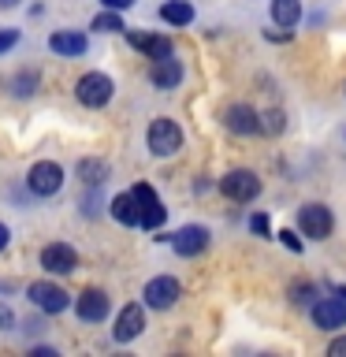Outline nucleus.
I'll use <instances>...</instances> for the list:
<instances>
[{"label": "nucleus", "mask_w": 346, "mask_h": 357, "mask_svg": "<svg viewBox=\"0 0 346 357\" xmlns=\"http://www.w3.org/2000/svg\"><path fill=\"white\" fill-rule=\"evenodd\" d=\"M112 216H116L123 227H138V223H142V212H138V201H134V194L112 197Z\"/></svg>", "instance_id": "obj_19"}, {"label": "nucleus", "mask_w": 346, "mask_h": 357, "mask_svg": "<svg viewBox=\"0 0 346 357\" xmlns=\"http://www.w3.org/2000/svg\"><path fill=\"white\" fill-rule=\"evenodd\" d=\"M78 175H82V183L100 186V183L108 178V164L97 160V156H89V160H78Z\"/></svg>", "instance_id": "obj_21"}, {"label": "nucleus", "mask_w": 346, "mask_h": 357, "mask_svg": "<svg viewBox=\"0 0 346 357\" xmlns=\"http://www.w3.org/2000/svg\"><path fill=\"white\" fill-rule=\"evenodd\" d=\"M145 328V312L142 305H123L119 309V317H116V328H112V339L116 342H130V339H138Z\"/></svg>", "instance_id": "obj_14"}, {"label": "nucleus", "mask_w": 346, "mask_h": 357, "mask_svg": "<svg viewBox=\"0 0 346 357\" xmlns=\"http://www.w3.org/2000/svg\"><path fill=\"white\" fill-rule=\"evenodd\" d=\"M15 324V317H11V309L8 305H0V328H11Z\"/></svg>", "instance_id": "obj_31"}, {"label": "nucleus", "mask_w": 346, "mask_h": 357, "mask_svg": "<svg viewBox=\"0 0 346 357\" xmlns=\"http://www.w3.org/2000/svg\"><path fill=\"white\" fill-rule=\"evenodd\" d=\"M112 78L108 75H100V71H89L78 78V86H75V97H78V105H86V108H105L108 100H112Z\"/></svg>", "instance_id": "obj_2"}, {"label": "nucleus", "mask_w": 346, "mask_h": 357, "mask_svg": "<svg viewBox=\"0 0 346 357\" xmlns=\"http://www.w3.org/2000/svg\"><path fill=\"white\" fill-rule=\"evenodd\" d=\"M279 238H283V245H287V250H294V253H301V238H298L294 231H279Z\"/></svg>", "instance_id": "obj_28"}, {"label": "nucleus", "mask_w": 346, "mask_h": 357, "mask_svg": "<svg viewBox=\"0 0 346 357\" xmlns=\"http://www.w3.org/2000/svg\"><path fill=\"white\" fill-rule=\"evenodd\" d=\"M261 119H264V123H261V130H268V134H279V130L287 127V116H283L279 108H272V112H268V116H261Z\"/></svg>", "instance_id": "obj_25"}, {"label": "nucleus", "mask_w": 346, "mask_h": 357, "mask_svg": "<svg viewBox=\"0 0 346 357\" xmlns=\"http://www.w3.org/2000/svg\"><path fill=\"white\" fill-rule=\"evenodd\" d=\"M108 309H112V301H108V294L105 290H82L78 294V301H75V312H78V320H86V324H100L108 317Z\"/></svg>", "instance_id": "obj_11"}, {"label": "nucleus", "mask_w": 346, "mask_h": 357, "mask_svg": "<svg viewBox=\"0 0 346 357\" xmlns=\"http://www.w3.org/2000/svg\"><path fill=\"white\" fill-rule=\"evenodd\" d=\"M19 4V0H0V8H15Z\"/></svg>", "instance_id": "obj_33"}, {"label": "nucleus", "mask_w": 346, "mask_h": 357, "mask_svg": "<svg viewBox=\"0 0 346 357\" xmlns=\"http://www.w3.org/2000/svg\"><path fill=\"white\" fill-rule=\"evenodd\" d=\"M328 354H331V357H346V335H343V339H335V342L328 346Z\"/></svg>", "instance_id": "obj_29"}, {"label": "nucleus", "mask_w": 346, "mask_h": 357, "mask_svg": "<svg viewBox=\"0 0 346 357\" xmlns=\"http://www.w3.org/2000/svg\"><path fill=\"white\" fill-rule=\"evenodd\" d=\"M179 294H183V287H179V279H172V275H156L142 290V298L149 309H172L179 301Z\"/></svg>", "instance_id": "obj_7"}, {"label": "nucleus", "mask_w": 346, "mask_h": 357, "mask_svg": "<svg viewBox=\"0 0 346 357\" xmlns=\"http://www.w3.org/2000/svg\"><path fill=\"white\" fill-rule=\"evenodd\" d=\"M250 231L261 234V238L268 234V216H264V212H253V216H250Z\"/></svg>", "instance_id": "obj_26"}, {"label": "nucleus", "mask_w": 346, "mask_h": 357, "mask_svg": "<svg viewBox=\"0 0 346 357\" xmlns=\"http://www.w3.org/2000/svg\"><path fill=\"white\" fill-rule=\"evenodd\" d=\"M172 245H175L179 257H197V253H205L209 227H201V223H186V227H179V231L172 234Z\"/></svg>", "instance_id": "obj_10"}, {"label": "nucleus", "mask_w": 346, "mask_h": 357, "mask_svg": "<svg viewBox=\"0 0 346 357\" xmlns=\"http://www.w3.org/2000/svg\"><path fill=\"white\" fill-rule=\"evenodd\" d=\"M160 19L167 26H190V22H194V4H190V0H164Z\"/></svg>", "instance_id": "obj_18"}, {"label": "nucleus", "mask_w": 346, "mask_h": 357, "mask_svg": "<svg viewBox=\"0 0 346 357\" xmlns=\"http://www.w3.org/2000/svg\"><path fill=\"white\" fill-rule=\"evenodd\" d=\"M313 298H317V287H309V283H294V287H290V301H294V305H309Z\"/></svg>", "instance_id": "obj_24"}, {"label": "nucleus", "mask_w": 346, "mask_h": 357, "mask_svg": "<svg viewBox=\"0 0 346 357\" xmlns=\"http://www.w3.org/2000/svg\"><path fill=\"white\" fill-rule=\"evenodd\" d=\"M220 194L227 201L246 205V201H253L257 194H261V178H257L253 172H246V167H239V172H227L220 178Z\"/></svg>", "instance_id": "obj_3"}, {"label": "nucleus", "mask_w": 346, "mask_h": 357, "mask_svg": "<svg viewBox=\"0 0 346 357\" xmlns=\"http://www.w3.org/2000/svg\"><path fill=\"white\" fill-rule=\"evenodd\" d=\"M41 268L49 275H71L78 268V253L67 242H52V245H45V250H41Z\"/></svg>", "instance_id": "obj_9"}, {"label": "nucleus", "mask_w": 346, "mask_h": 357, "mask_svg": "<svg viewBox=\"0 0 346 357\" xmlns=\"http://www.w3.org/2000/svg\"><path fill=\"white\" fill-rule=\"evenodd\" d=\"M49 49L60 52V56H82L89 49V41H86L82 30H56L49 38Z\"/></svg>", "instance_id": "obj_17"}, {"label": "nucleus", "mask_w": 346, "mask_h": 357, "mask_svg": "<svg viewBox=\"0 0 346 357\" xmlns=\"http://www.w3.org/2000/svg\"><path fill=\"white\" fill-rule=\"evenodd\" d=\"M8 238H11V231L4 227V223H0V253H4V250H8Z\"/></svg>", "instance_id": "obj_32"}, {"label": "nucleus", "mask_w": 346, "mask_h": 357, "mask_svg": "<svg viewBox=\"0 0 346 357\" xmlns=\"http://www.w3.org/2000/svg\"><path fill=\"white\" fill-rule=\"evenodd\" d=\"M93 30L97 33H116V30H127V26H123V19H119V11H100V15L93 19Z\"/></svg>", "instance_id": "obj_22"}, {"label": "nucleus", "mask_w": 346, "mask_h": 357, "mask_svg": "<svg viewBox=\"0 0 346 357\" xmlns=\"http://www.w3.org/2000/svg\"><path fill=\"white\" fill-rule=\"evenodd\" d=\"M127 33V41L134 49H142L149 60H164V56H172V41L160 38V33H145V30H123Z\"/></svg>", "instance_id": "obj_15"}, {"label": "nucleus", "mask_w": 346, "mask_h": 357, "mask_svg": "<svg viewBox=\"0 0 346 357\" xmlns=\"http://www.w3.org/2000/svg\"><path fill=\"white\" fill-rule=\"evenodd\" d=\"M27 183L38 197H52V194H60V186H63V167L52 164V160H38L30 167Z\"/></svg>", "instance_id": "obj_6"}, {"label": "nucleus", "mask_w": 346, "mask_h": 357, "mask_svg": "<svg viewBox=\"0 0 346 357\" xmlns=\"http://www.w3.org/2000/svg\"><path fill=\"white\" fill-rule=\"evenodd\" d=\"M100 4H105V8H112V11H127V8L134 4V0H100Z\"/></svg>", "instance_id": "obj_30"}, {"label": "nucleus", "mask_w": 346, "mask_h": 357, "mask_svg": "<svg viewBox=\"0 0 346 357\" xmlns=\"http://www.w3.org/2000/svg\"><path fill=\"white\" fill-rule=\"evenodd\" d=\"M11 86H15V89H11L15 97H30V93H33V86H38V75H33V71H22Z\"/></svg>", "instance_id": "obj_23"}, {"label": "nucleus", "mask_w": 346, "mask_h": 357, "mask_svg": "<svg viewBox=\"0 0 346 357\" xmlns=\"http://www.w3.org/2000/svg\"><path fill=\"white\" fill-rule=\"evenodd\" d=\"M313 324L324 331H339L346 328V301L343 298H324L313 305Z\"/></svg>", "instance_id": "obj_12"}, {"label": "nucleus", "mask_w": 346, "mask_h": 357, "mask_svg": "<svg viewBox=\"0 0 346 357\" xmlns=\"http://www.w3.org/2000/svg\"><path fill=\"white\" fill-rule=\"evenodd\" d=\"M27 294H30L33 305H38L41 312H49V317H56V312H63L67 305H71V294H67L63 287H56V283H45V279L41 283H30Z\"/></svg>", "instance_id": "obj_8"}, {"label": "nucleus", "mask_w": 346, "mask_h": 357, "mask_svg": "<svg viewBox=\"0 0 346 357\" xmlns=\"http://www.w3.org/2000/svg\"><path fill=\"white\" fill-rule=\"evenodd\" d=\"M149 82H153L156 89H175L179 82H183V63H179L175 56L153 60V67H149Z\"/></svg>", "instance_id": "obj_16"}, {"label": "nucleus", "mask_w": 346, "mask_h": 357, "mask_svg": "<svg viewBox=\"0 0 346 357\" xmlns=\"http://www.w3.org/2000/svg\"><path fill=\"white\" fill-rule=\"evenodd\" d=\"M272 19H276V26H298V19H301V4L298 0H272Z\"/></svg>", "instance_id": "obj_20"}, {"label": "nucleus", "mask_w": 346, "mask_h": 357, "mask_svg": "<svg viewBox=\"0 0 346 357\" xmlns=\"http://www.w3.org/2000/svg\"><path fill=\"white\" fill-rule=\"evenodd\" d=\"M134 194V201H138V212H142V223L138 227H145V231H156L160 223L167 220V208L160 205V197H156V190L149 186V183H138L130 190Z\"/></svg>", "instance_id": "obj_5"}, {"label": "nucleus", "mask_w": 346, "mask_h": 357, "mask_svg": "<svg viewBox=\"0 0 346 357\" xmlns=\"http://www.w3.org/2000/svg\"><path fill=\"white\" fill-rule=\"evenodd\" d=\"M145 142H149L153 156H175L179 149H183V130H179L175 119H153Z\"/></svg>", "instance_id": "obj_1"}, {"label": "nucleus", "mask_w": 346, "mask_h": 357, "mask_svg": "<svg viewBox=\"0 0 346 357\" xmlns=\"http://www.w3.org/2000/svg\"><path fill=\"white\" fill-rule=\"evenodd\" d=\"M15 45H19V30H0V52L15 49Z\"/></svg>", "instance_id": "obj_27"}, {"label": "nucleus", "mask_w": 346, "mask_h": 357, "mask_svg": "<svg viewBox=\"0 0 346 357\" xmlns=\"http://www.w3.org/2000/svg\"><path fill=\"white\" fill-rule=\"evenodd\" d=\"M298 227H301V234H306V238L324 242V238L331 234V227H335L331 208H328V205H301V208H298Z\"/></svg>", "instance_id": "obj_4"}, {"label": "nucleus", "mask_w": 346, "mask_h": 357, "mask_svg": "<svg viewBox=\"0 0 346 357\" xmlns=\"http://www.w3.org/2000/svg\"><path fill=\"white\" fill-rule=\"evenodd\" d=\"M223 127L231 134H242V138H250V134H261V116L250 108V105H231L223 112Z\"/></svg>", "instance_id": "obj_13"}]
</instances>
